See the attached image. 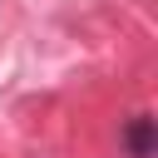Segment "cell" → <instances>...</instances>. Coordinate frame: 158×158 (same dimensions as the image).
<instances>
[{"instance_id":"6da1fadb","label":"cell","mask_w":158,"mask_h":158,"mask_svg":"<svg viewBox=\"0 0 158 158\" xmlns=\"http://www.w3.org/2000/svg\"><path fill=\"white\" fill-rule=\"evenodd\" d=\"M118 143H123V153L128 158H153V114H133L123 128H118Z\"/></svg>"}]
</instances>
